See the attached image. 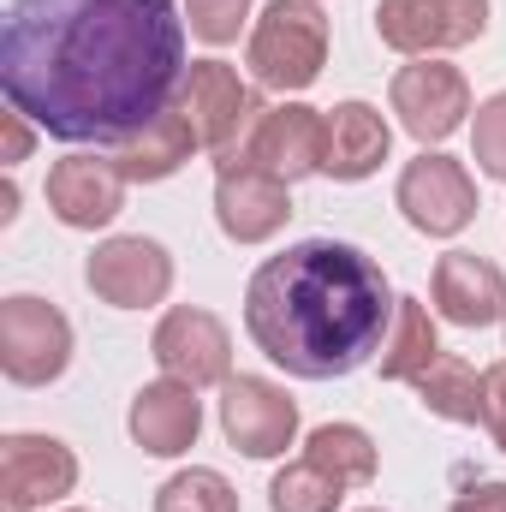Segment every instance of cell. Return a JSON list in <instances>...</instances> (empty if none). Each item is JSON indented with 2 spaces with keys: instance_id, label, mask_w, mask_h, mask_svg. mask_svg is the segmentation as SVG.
Returning a JSON list of instances; mask_svg holds the SVG:
<instances>
[{
  "instance_id": "6da1fadb",
  "label": "cell",
  "mask_w": 506,
  "mask_h": 512,
  "mask_svg": "<svg viewBox=\"0 0 506 512\" xmlns=\"http://www.w3.org/2000/svg\"><path fill=\"white\" fill-rule=\"evenodd\" d=\"M173 0H12L0 24L6 108L60 143H126L185 90Z\"/></svg>"
},
{
  "instance_id": "7a4b0ae2",
  "label": "cell",
  "mask_w": 506,
  "mask_h": 512,
  "mask_svg": "<svg viewBox=\"0 0 506 512\" xmlns=\"http://www.w3.org/2000/svg\"><path fill=\"white\" fill-rule=\"evenodd\" d=\"M393 286L376 256L340 239H298L268 256L245 286V328L256 352L298 382L364 370L393 328Z\"/></svg>"
},
{
  "instance_id": "3957f363",
  "label": "cell",
  "mask_w": 506,
  "mask_h": 512,
  "mask_svg": "<svg viewBox=\"0 0 506 512\" xmlns=\"http://www.w3.org/2000/svg\"><path fill=\"white\" fill-rule=\"evenodd\" d=\"M245 60L262 90H280V96L310 90L328 66V12L316 0H268Z\"/></svg>"
},
{
  "instance_id": "277c9868",
  "label": "cell",
  "mask_w": 506,
  "mask_h": 512,
  "mask_svg": "<svg viewBox=\"0 0 506 512\" xmlns=\"http://www.w3.org/2000/svg\"><path fill=\"white\" fill-rule=\"evenodd\" d=\"M72 364V322L48 298H6L0 304V370L18 387H48Z\"/></svg>"
},
{
  "instance_id": "5b68a950",
  "label": "cell",
  "mask_w": 506,
  "mask_h": 512,
  "mask_svg": "<svg viewBox=\"0 0 506 512\" xmlns=\"http://www.w3.org/2000/svg\"><path fill=\"white\" fill-rule=\"evenodd\" d=\"M179 108H185V120L197 131V143L215 149L221 161H233V155H239V137L262 120L256 90L227 66V60H191L185 90H179Z\"/></svg>"
},
{
  "instance_id": "8992f818",
  "label": "cell",
  "mask_w": 506,
  "mask_h": 512,
  "mask_svg": "<svg viewBox=\"0 0 506 512\" xmlns=\"http://www.w3.org/2000/svg\"><path fill=\"white\" fill-rule=\"evenodd\" d=\"M483 30H489V0H381L376 6V36L411 60L465 48Z\"/></svg>"
},
{
  "instance_id": "52a82bcc",
  "label": "cell",
  "mask_w": 506,
  "mask_h": 512,
  "mask_svg": "<svg viewBox=\"0 0 506 512\" xmlns=\"http://www.w3.org/2000/svg\"><path fill=\"white\" fill-rule=\"evenodd\" d=\"M393 203L429 239H453V233H465L477 221V185H471V173L453 155H429V149L417 161H405Z\"/></svg>"
},
{
  "instance_id": "ba28073f",
  "label": "cell",
  "mask_w": 506,
  "mask_h": 512,
  "mask_svg": "<svg viewBox=\"0 0 506 512\" xmlns=\"http://www.w3.org/2000/svg\"><path fill=\"white\" fill-rule=\"evenodd\" d=\"M387 102H393L399 126L411 131L417 143H441V137H453V131L465 126V114H471V84H465L459 66H447V60L429 54V60H411V66L393 72Z\"/></svg>"
},
{
  "instance_id": "9c48e42d",
  "label": "cell",
  "mask_w": 506,
  "mask_h": 512,
  "mask_svg": "<svg viewBox=\"0 0 506 512\" xmlns=\"http://www.w3.org/2000/svg\"><path fill=\"white\" fill-rule=\"evenodd\" d=\"M149 352H155L161 376H173L185 387H215L233 376V334H227V322L215 310H197V304L167 310Z\"/></svg>"
},
{
  "instance_id": "30bf717a",
  "label": "cell",
  "mask_w": 506,
  "mask_h": 512,
  "mask_svg": "<svg viewBox=\"0 0 506 512\" xmlns=\"http://www.w3.org/2000/svg\"><path fill=\"white\" fill-rule=\"evenodd\" d=\"M84 280L114 310H149V304H161L173 292V256L161 251L155 239H143V233H120V239L90 251Z\"/></svg>"
},
{
  "instance_id": "8fae6325",
  "label": "cell",
  "mask_w": 506,
  "mask_h": 512,
  "mask_svg": "<svg viewBox=\"0 0 506 512\" xmlns=\"http://www.w3.org/2000/svg\"><path fill=\"white\" fill-rule=\"evenodd\" d=\"M221 429L245 459H280L298 435V405L268 376H227L221 382Z\"/></svg>"
},
{
  "instance_id": "7c38bea8",
  "label": "cell",
  "mask_w": 506,
  "mask_h": 512,
  "mask_svg": "<svg viewBox=\"0 0 506 512\" xmlns=\"http://www.w3.org/2000/svg\"><path fill=\"white\" fill-rule=\"evenodd\" d=\"M322 155H328V114L304 108V102H280V108H262V120L251 126L239 161H256L262 173L274 179H310L322 173Z\"/></svg>"
},
{
  "instance_id": "4fadbf2b",
  "label": "cell",
  "mask_w": 506,
  "mask_h": 512,
  "mask_svg": "<svg viewBox=\"0 0 506 512\" xmlns=\"http://www.w3.org/2000/svg\"><path fill=\"white\" fill-rule=\"evenodd\" d=\"M292 215V197H286V179L262 173L256 161H221L215 173V221L233 245H262L286 227Z\"/></svg>"
},
{
  "instance_id": "5bb4252c",
  "label": "cell",
  "mask_w": 506,
  "mask_h": 512,
  "mask_svg": "<svg viewBox=\"0 0 506 512\" xmlns=\"http://www.w3.org/2000/svg\"><path fill=\"white\" fill-rule=\"evenodd\" d=\"M0 489H6V512L54 507L78 489V453L54 435H6L0 441Z\"/></svg>"
},
{
  "instance_id": "9a60e30c",
  "label": "cell",
  "mask_w": 506,
  "mask_h": 512,
  "mask_svg": "<svg viewBox=\"0 0 506 512\" xmlns=\"http://www.w3.org/2000/svg\"><path fill=\"white\" fill-rule=\"evenodd\" d=\"M126 173L120 161H102V155H66L48 167V209L60 227L72 233H96L108 227L120 209H126Z\"/></svg>"
},
{
  "instance_id": "2e32d148",
  "label": "cell",
  "mask_w": 506,
  "mask_h": 512,
  "mask_svg": "<svg viewBox=\"0 0 506 512\" xmlns=\"http://www.w3.org/2000/svg\"><path fill=\"white\" fill-rule=\"evenodd\" d=\"M197 429H203V399H197V387L173 382V376L137 387V399H131V441H137L143 453L179 459V453L197 447Z\"/></svg>"
},
{
  "instance_id": "e0dca14e",
  "label": "cell",
  "mask_w": 506,
  "mask_h": 512,
  "mask_svg": "<svg viewBox=\"0 0 506 512\" xmlns=\"http://www.w3.org/2000/svg\"><path fill=\"white\" fill-rule=\"evenodd\" d=\"M435 310L453 328H489L506 316V274L477 251H447L435 262Z\"/></svg>"
},
{
  "instance_id": "ac0fdd59",
  "label": "cell",
  "mask_w": 506,
  "mask_h": 512,
  "mask_svg": "<svg viewBox=\"0 0 506 512\" xmlns=\"http://www.w3.org/2000/svg\"><path fill=\"white\" fill-rule=\"evenodd\" d=\"M393 149V131L370 102H340L328 108V155H322V173L340 179V185H358L370 179Z\"/></svg>"
},
{
  "instance_id": "d6986e66",
  "label": "cell",
  "mask_w": 506,
  "mask_h": 512,
  "mask_svg": "<svg viewBox=\"0 0 506 512\" xmlns=\"http://www.w3.org/2000/svg\"><path fill=\"white\" fill-rule=\"evenodd\" d=\"M191 149H203V143H197L191 120H185V108H167L143 131H131L126 143L114 149V161H120V173L131 185H155V179H173L191 161Z\"/></svg>"
},
{
  "instance_id": "ffe728a7",
  "label": "cell",
  "mask_w": 506,
  "mask_h": 512,
  "mask_svg": "<svg viewBox=\"0 0 506 512\" xmlns=\"http://www.w3.org/2000/svg\"><path fill=\"white\" fill-rule=\"evenodd\" d=\"M435 358H441V340H435L429 304L399 298V304H393V328H387V340H381V382H417Z\"/></svg>"
},
{
  "instance_id": "44dd1931",
  "label": "cell",
  "mask_w": 506,
  "mask_h": 512,
  "mask_svg": "<svg viewBox=\"0 0 506 512\" xmlns=\"http://www.w3.org/2000/svg\"><path fill=\"white\" fill-rule=\"evenodd\" d=\"M304 459L316 465V471H328L340 489H364V483H376V441L358 429V423H322V429H310V441H304Z\"/></svg>"
},
{
  "instance_id": "7402d4cb",
  "label": "cell",
  "mask_w": 506,
  "mask_h": 512,
  "mask_svg": "<svg viewBox=\"0 0 506 512\" xmlns=\"http://www.w3.org/2000/svg\"><path fill=\"white\" fill-rule=\"evenodd\" d=\"M411 387H417L423 411H435L447 423H483V370H471L465 358L441 352Z\"/></svg>"
},
{
  "instance_id": "603a6c76",
  "label": "cell",
  "mask_w": 506,
  "mask_h": 512,
  "mask_svg": "<svg viewBox=\"0 0 506 512\" xmlns=\"http://www.w3.org/2000/svg\"><path fill=\"white\" fill-rule=\"evenodd\" d=\"M155 512H239V489L221 471L191 465V471H179L155 489Z\"/></svg>"
},
{
  "instance_id": "cb8c5ba5",
  "label": "cell",
  "mask_w": 506,
  "mask_h": 512,
  "mask_svg": "<svg viewBox=\"0 0 506 512\" xmlns=\"http://www.w3.org/2000/svg\"><path fill=\"white\" fill-rule=\"evenodd\" d=\"M340 501H346V489H340L328 471H316L310 459L286 465V471L268 483V507L274 512H334Z\"/></svg>"
},
{
  "instance_id": "d4e9b609",
  "label": "cell",
  "mask_w": 506,
  "mask_h": 512,
  "mask_svg": "<svg viewBox=\"0 0 506 512\" xmlns=\"http://www.w3.org/2000/svg\"><path fill=\"white\" fill-rule=\"evenodd\" d=\"M245 18H251V0H185V24H191V36L209 42V48L239 42Z\"/></svg>"
},
{
  "instance_id": "484cf974",
  "label": "cell",
  "mask_w": 506,
  "mask_h": 512,
  "mask_svg": "<svg viewBox=\"0 0 506 512\" xmlns=\"http://www.w3.org/2000/svg\"><path fill=\"white\" fill-rule=\"evenodd\" d=\"M471 149H477V167H483L489 179H501V185H506V90H501V96H489V102L477 108Z\"/></svg>"
},
{
  "instance_id": "4316f807",
  "label": "cell",
  "mask_w": 506,
  "mask_h": 512,
  "mask_svg": "<svg viewBox=\"0 0 506 512\" xmlns=\"http://www.w3.org/2000/svg\"><path fill=\"white\" fill-rule=\"evenodd\" d=\"M483 429L495 435V447L506 453V364L483 370Z\"/></svg>"
},
{
  "instance_id": "83f0119b",
  "label": "cell",
  "mask_w": 506,
  "mask_h": 512,
  "mask_svg": "<svg viewBox=\"0 0 506 512\" xmlns=\"http://www.w3.org/2000/svg\"><path fill=\"white\" fill-rule=\"evenodd\" d=\"M0 126H6V167H18V161L30 155V143H36V137H30V120H24L18 108H6Z\"/></svg>"
},
{
  "instance_id": "f1b7e54d",
  "label": "cell",
  "mask_w": 506,
  "mask_h": 512,
  "mask_svg": "<svg viewBox=\"0 0 506 512\" xmlns=\"http://www.w3.org/2000/svg\"><path fill=\"white\" fill-rule=\"evenodd\" d=\"M453 512H506V483H477V489H465Z\"/></svg>"
},
{
  "instance_id": "f546056e",
  "label": "cell",
  "mask_w": 506,
  "mask_h": 512,
  "mask_svg": "<svg viewBox=\"0 0 506 512\" xmlns=\"http://www.w3.org/2000/svg\"><path fill=\"white\" fill-rule=\"evenodd\" d=\"M12 215H18V185L6 179V191H0V221H12Z\"/></svg>"
},
{
  "instance_id": "4dcf8cb0",
  "label": "cell",
  "mask_w": 506,
  "mask_h": 512,
  "mask_svg": "<svg viewBox=\"0 0 506 512\" xmlns=\"http://www.w3.org/2000/svg\"><path fill=\"white\" fill-rule=\"evenodd\" d=\"M66 512H84V507H66Z\"/></svg>"
},
{
  "instance_id": "1f68e13d",
  "label": "cell",
  "mask_w": 506,
  "mask_h": 512,
  "mask_svg": "<svg viewBox=\"0 0 506 512\" xmlns=\"http://www.w3.org/2000/svg\"><path fill=\"white\" fill-rule=\"evenodd\" d=\"M370 512H376V507H370Z\"/></svg>"
}]
</instances>
